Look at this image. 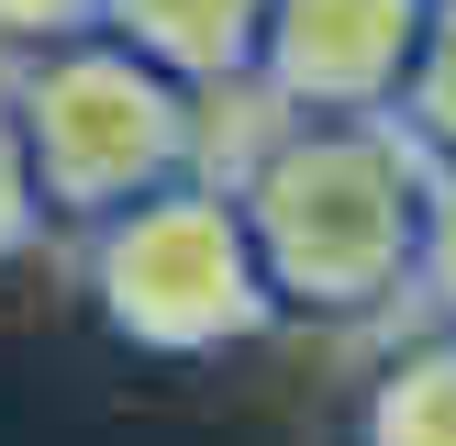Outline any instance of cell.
Returning <instances> with one entry per match:
<instances>
[{"label":"cell","instance_id":"cell-1","mask_svg":"<svg viewBox=\"0 0 456 446\" xmlns=\"http://www.w3.org/2000/svg\"><path fill=\"white\" fill-rule=\"evenodd\" d=\"M256 245V279L279 324H379L412 301L423 268V201H435V156L368 112V123H267L245 168L223 178Z\"/></svg>","mask_w":456,"mask_h":446},{"label":"cell","instance_id":"cell-2","mask_svg":"<svg viewBox=\"0 0 456 446\" xmlns=\"http://www.w3.org/2000/svg\"><path fill=\"white\" fill-rule=\"evenodd\" d=\"M0 112H12V134H22V168H34L45 223H67V235H89V223H111L123 201L212 168V101H190L178 78H156V67L134 56V45H111V34L12 56Z\"/></svg>","mask_w":456,"mask_h":446},{"label":"cell","instance_id":"cell-3","mask_svg":"<svg viewBox=\"0 0 456 446\" xmlns=\"http://www.w3.org/2000/svg\"><path fill=\"white\" fill-rule=\"evenodd\" d=\"M78 279H89V312L145 357H234L279 324L223 178H167V190L123 201L111 223H89Z\"/></svg>","mask_w":456,"mask_h":446},{"label":"cell","instance_id":"cell-4","mask_svg":"<svg viewBox=\"0 0 456 446\" xmlns=\"http://www.w3.org/2000/svg\"><path fill=\"white\" fill-rule=\"evenodd\" d=\"M435 0H267L256 22V101L279 123H368L401 112Z\"/></svg>","mask_w":456,"mask_h":446},{"label":"cell","instance_id":"cell-5","mask_svg":"<svg viewBox=\"0 0 456 446\" xmlns=\"http://www.w3.org/2000/svg\"><path fill=\"white\" fill-rule=\"evenodd\" d=\"M256 22H267V0H101V34L134 45L190 101H223V89L256 78Z\"/></svg>","mask_w":456,"mask_h":446},{"label":"cell","instance_id":"cell-6","mask_svg":"<svg viewBox=\"0 0 456 446\" xmlns=\"http://www.w3.org/2000/svg\"><path fill=\"white\" fill-rule=\"evenodd\" d=\"M356 446H456V324H423L356 391Z\"/></svg>","mask_w":456,"mask_h":446},{"label":"cell","instance_id":"cell-7","mask_svg":"<svg viewBox=\"0 0 456 446\" xmlns=\"http://www.w3.org/2000/svg\"><path fill=\"white\" fill-rule=\"evenodd\" d=\"M390 123L412 134L435 168H456V0L423 12V56H412V78H401V112H390Z\"/></svg>","mask_w":456,"mask_h":446},{"label":"cell","instance_id":"cell-8","mask_svg":"<svg viewBox=\"0 0 456 446\" xmlns=\"http://www.w3.org/2000/svg\"><path fill=\"white\" fill-rule=\"evenodd\" d=\"M45 235H56V223H45L34 168H22V134H12V112H0V268H12V257H34Z\"/></svg>","mask_w":456,"mask_h":446},{"label":"cell","instance_id":"cell-9","mask_svg":"<svg viewBox=\"0 0 456 446\" xmlns=\"http://www.w3.org/2000/svg\"><path fill=\"white\" fill-rule=\"evenodd\" d=\"M412 290L435 301V324H456V168H435V201H423V268Z\"/></svg>","mask_w":456,"mask_h":446},{"label":"cell","instance_id":"cell-10","mask_svg":"<svg viewBox=\"0 0 456 446\" xmlns=\"http://www.w3.org/2000/svg\"><path fill=\"white\" fill-rule=\"evenodd\" d=\"M101 34V0H0V45L12 56H45V45Z\"/></svg>","mask_w":456,"mask_h":446}]
</instances>
